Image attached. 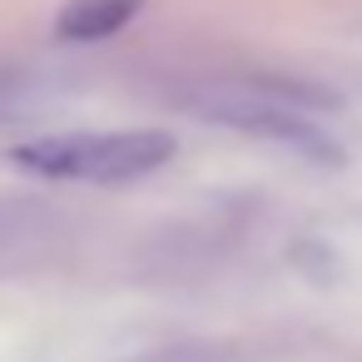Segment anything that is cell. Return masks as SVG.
<instances>
[{"mask_svg": "<svg viewBox=\"0 0 362 362\" xmlns=\"http://www.w3.org/2000/svg\"><path fill=\"white\" fill-rule=\"evenodd\" d=\"M169 100L204 124L268 139L313 164H342L337 139L317 124V115L337 105V95L322 85H308L293 75H194Z\"/></svg>", "mask_w": 362, "mask_h": 362, "instance_id": "6da1fadb", "label": "cell"}, {"mask_svg": "<svg viewBox=\"0 0 362 362\" xmlns=\"http://www.w3.org/2000/svg\"><path fill=\"white\" fill-rule=\"evenodd\" d=\"M169 129H110V134H40L11 149V164L50 184H134L174 159Z\"/></svg>", "mask_w": 362, "mask_h": 362, "instance_id": "7a4b0ae2", "label": "cell"}, {"mask_svg": "<svg viewBox=\"0 0 362 362\" xmlns=\"http://www.w3.org/2000/svg\"><path fill=\"white\" fill-rule=\"evenodd\" d=\"M139 11H144V0H70L55 16V35L70 45H100V40L119 35Z\"/></svg>", "mask_w": 362, "mask_h": 362, "instance_id": "3957f363", "label": "cell"}, {"mask_svg": "<svg viewBox=\"0 0 362 362\" xmlns=\"http://www.w3.org/2000/svg\"><path fill=\"white\" fill-rule=\"evenodd\" d=\"M55 228V209L40 199H16V194H0V253L21 248L40 233Z\"/></svg>", "mask_w": 362, "mask_h": 362, "instance_id": "277c9868", "label": "cell"}]
</instances>
